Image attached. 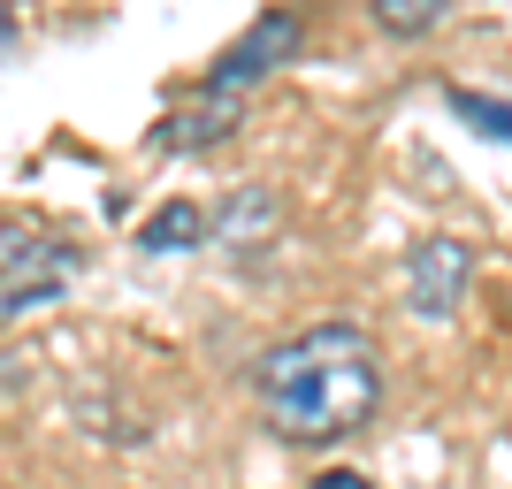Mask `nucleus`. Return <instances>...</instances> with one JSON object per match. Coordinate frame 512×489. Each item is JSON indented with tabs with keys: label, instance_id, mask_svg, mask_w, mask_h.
I'll use <instances>...</instances> for the list:
<instances>
[{
	"label": "nucleus",
	"instance_id": "1",
	"mask_svg": "<svg viewBox=\"0 0 512 489\" xmlns=\"http://www.w3.org/2000/svg\"><path fill=\"white\" fill-rule=\"evenodd\" d=\"M253 390H260V413H268V428L283 444H337V436L375 421V405H383V352L352 321H321V329H299V337L260 352Z\"/></svg>",
	"mask_w": 512,
	"mask_h": 489
},
{
	"label": "nucleus",
	"instance_id": "2",
	"mask_svg": "<svg viewBox=\"0 0 512 489\" xmlns=\"http://www.w3.org/2000/svg\"><path fill=\"white\" fill-rule=\"evenodd\" d=\"M299 46H306V23L291 16V8H260V16L230 39V54L207 69V92H237V85L276 77L283 62H299Z\"/></svg>",
	"mask_w": 512,
	"mask_h": 489
},
{
	"label": "nucleus",
	"instance_id": "9",
	"mask_svg": "<svg viewBox=\"0 0 512 489\" xmlns=\"http://www.w3.org/2000/svg\"><path fill=\"white\" fill-rule=\"evenodd\" d=\"M451 107H459L474 130H490V138H512V107H505V100H474V92H451Z\"/></svg>",
	"mask_w": 512,
	"mask_h": 489
},
{
	"label": "nucleus",
	"instance_id": "8",
	"mask_svg": "<svg viewBox=\"0 0 512 489\" xmlns=\"http://www.w3.org/2000/svg\"><path fill=\"white\" fill-rule=\"evenodd\" d=\"M444 8H451V0H367L375 31H390V39H421V31H436Z\"/></svg>",
	"mask_w": 512,
	"mask_h": 489
},
{
	"label": "nucleus",
	"instance_id": "4",
	"mask_svg": "<svg viewBox=\"0 0 512 489\" xmlns=\"http://www.w3.org/2000/svg\"><path fill=\"white\" fill-rule=\"evenodd\" d=\"M54 268H69L62 237H46L39 222H23V214H0V283L23 291V283H46Z\"/></svg>",
	"mask_w": 512,
	"mask_h": 489
},
{
	"label": "nucleus",
	"instance_id": "5",
	"mask_svg": "<svg viewBox=\"0 0 512 489\" xmlns=\"http://www.w3.org/2000/svg\"><path fill=\"white\" fill-rule=\"evenodd\" d=\"M237 130V107H230V92H207L199 107H176L169 123L153 130V146H176V153H199V146H222Z\"/></svg>",
	"mask_w": 512,
	"mask_h": 489
},
{
	"label": "nucleus",
	"instance_id": "6",
	"mask_svg": "<svg viewBox=\"0 0 512 489\" xmlns=\"http://www.w3.org/2000/svg\"><path fill=\"white\" fill-rule=\"evenodd\" d=\"M207 222H214L207 207H192V199H169V207H161L146 230H138V245H146V253H184V245H199V237H207Z\"/></svg>",
	"mask_w": 512,
	"mask_h": 489
},
{
	"label": "nucleus",
	"instance_id": "10",
	"mask_svg": "<svg viewBox=\"0 0 512 489\" xmlns=\"http://www.w3.org/2000/svg\"><path fill=\"white\" fill-rule=\"evenodd\" d=\"M314 489H375V482H367V474H352V467H329Z\"/></svg>",
	"mask_w": 512,
	"mask_h": 489
},
{
	"label": "nucleus",
	"instance_id": "7",
	"mask_svg": "<svg viewBox=\"0 0 512 489\" xmlns=\"http://www.w3.org/2000/svg\"><path fill=\"white\" fill-rule=\"evenodd\" d=\"M276 214H283V199H276V192H230L222 207H214V222H222L237 245H253V237L276 230Z\"/></svg>",
	"mask_w": 512,
	"mask_h": 489
},
{
	"label": "nucleus",
	"instance_id": "3",
	"mask_svg": "<svg viewBox=\"0 0 512 489\" xmlns=\"http://www.w3.org/2000/svg\"><path fill=\"white\" fill-rule=\"evenodd\" d=\"M467 276H474V253L459 245V237H421V245L406 253V298H413V314H428V321L459 314Z\"/></svg>",
	"mask_w": 512,
	"mask_h": 489
},
{
	"label": "nucleus",
	"instance_id": "11",
	"mask_svg": "<svg viewBox=\"0 0 512 489\" xmlns=\"http://www.w3.org/2000/svg\"><path fill=\"white\" fill-rule=\"evenodd\" d=\"M16 39V16H8V0H0V46Z\"/></svg>",
	"mask_w": 512,
	"mask_h": 489
}]
</instances>
